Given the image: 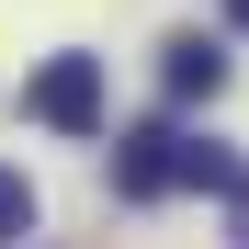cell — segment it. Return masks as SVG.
<instances>
[{
	"mask_svg": "<svg viewBox=\"0 0 249 249\" xmlns=\"http://www.w3.org/2000/svg\"><path fill=\"white\" fill-rule=\"evenodd\" d=\"M23 113L34 124H57V136H102V68L91 57H46V68H34V91H23Z\"/></svg>",
	"mask_w": 249,
	"mask_h": 249,
	"instance_id": "cell-1",
	"label": "cell"
},
{
	"mask_svg": "<svg viewBox=\"0 0 249 249\" xmlns=\"http://www.w3.org/2000/svg\"><path fill=\"white\" fill-rule=\"evenodd\" d=\"M113 193H124V204H159V193H181V136H170V124H136V136L113 147Z\"/></svg>",
	"mask_w": 249,
	"mask_h": 249,
	"instance_id": "cell-2",
	"label": "cell"
},
{
	"mask_svg": "<svg viewBox=\"0 0 249 249\" xmlns=\"http://www.w3.org/2000/svg\"><path fill=\"white\" fill-rule=\"evenodd\" d=\"M159 79H170V102H215L227 91V57L204 46V34H170V68H159Z\"/></svg>",
	"mask_w": 249,
	"mask_h": 249,
	"instance_id": "cell-3",
	"label": "cell"
},
{
	"mask_svg": "<svg viewBox=\"0 0 249 249\" xmlns=\"http://www.w3.org/2000/svg\"><path fill=\"white\" fill-rule=\"evenodd\" d=\"M23 238H34V181L0 170V249H23Z\"/></svg>",
	"mask_w": 249,
	"mask_h": 249,
	"instance_id": "cell-4",
	"label": "cell"
},
{
	"mask_svg": "<svg viewBox=\"0 0 249 249\" xmlns=\"http://www.w3.org/2000/svg\"><path fill=\"white\" fill-rule=\"evenodd\" d=\"M227 23H238V34H249V0H227Z\"/></svg>",
	"mask_w": 249,
	"mask_h": 249,
	"instance_id": "cell-5",
	"label": "cell"
}]
</instances>
